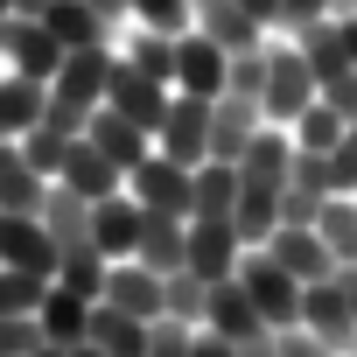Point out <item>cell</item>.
Listing matches in <instances>:
<instances>
[{"label": "cell", "instance_id": "cell-1", "mask_svg": "<svg viewBox=\"0 0 357 357\" xmlns=\"http://www.w3.org/2000/svg\"><path fill=\"white\" fill-rule=\"evenodd\" d=\"M112 63H119V43H91V50H70L63 70L50 77V126L63 133H84V119L105 105V84H112Z\"/></svg>", "mask_w": 357, "mask_h": 357}, {"label": "cell", "instance_id": "cell-2", "mask_svg": "<svg viewBox=\"0 0 357 357\" xmlns=\"http://www.w3.org/2000/svg\"><path fill=\"white\" fill-rule=\"evenodd\" d=\"M315 98H322V77H315V63L301 56V43H294V36H266V77H259V112H266V126H294Z\"/></svg>", "mask_w": 357, "mask_h": 357}, {"label": "cell", "instance_id": "cell-3", "mask_svg": "<svg viewBox=\"0 0 357 357\" xmlns=\"http://www.w3.org/2000/svg\"><path fill=\"white\" fill-rule=\"evenodd\" d=\"M238 287L252 294V308L266 315V329H294V322H301V280H294L266 245H245V259H238Z\"/></svg>", "mask_w": 357, "mask_h": 357}, {"label": "cell", "instance_id": "cell-4", "mask_svg": "<svg viewBox=\"0 0 357 357\" xmlns=\"http://www.w3.org/2000/svg\"><path fill=\"white\" fill-rule=\"evenodd\" d=\"M126 190H133V204L140 211H161V218H190V204H197V168H183V161H168L161 147L126 175Z\"/></svg>", "mask_w": 357, "mask_h": 357}, {"label": "cell", "instance_id": "cell-5", "mask_svg": "<svg viewBox=\"0 0 357 357\" xmlns=\"http://www.w3.org/2000/svg\"><path fill=\"white\" fill-rule=\"evenodd\" d=\"M175 91L183 98H225L231 91V50L211 43L204 29L175 36Z\"/></svg>", "mask_w": 357, "mask_h": 357}, {"label": "cell", "instance_id": "cell-6", "mask_svg": "<svg viewBox=\"0 0 357 357\" xmlns=\"http://www.w3.org/2000/svg\"><path fill=\"white\" fill-rule=\"evenodd\" d=\"M154 147L168 161H183V168H204L211 161V98H183V91H175L168 112H161V126H154Z\"/></svg>", "mask_w": 357, "mask_h": 357}, {"label": "cell", "instance_id": "cell-7", "mask_svg": "<svg viewBox=\"0 0 357 357\" xmlns=\"http://www.w3.org/2000/svg\"><path fill=\"white\" fill-rule=\"evenodd\" d=\"M63 43L43 29V15H8V36H0V70H22V77H56L63 70Z\"/></svg>", "mask_w": 357, "mask_h": 357}, {"label": "cell", "instance_id": "cell-8", "mask_svg": "<svg viewBox=\"0 0 357 357\" xmlns=\"http://www.w3.org/2000/svg\"><path fill=\"white\" fill-rule=\"evenodd\" d=\"M98 301H105V308H119V315L154 322V315H168V280H161L154 266H140V259H112V266H105Z\"/></svg>", "mask_w": 357, "mask_h": 357}, {"label": "cell", "instance_id": "cell-9", "mask_svg": "<svg viewBox=\"0 0 357 357\" xmlns=\"http://www.w3.org/2000/svg\"><path fill=\"white\" fill-rule=\"evenodd\" d=\"M301 329H308V336H322L336 357H350V350H357V315H350V301H343L336 273L301 287Z\"/></svg>", "mask_w": 357, "mask_h": 357}, {"label": "cell", "instance_id": "cell-10", "mask_svg": "<svg viewBox=\"0 0 357 357\" xmlns=\"http://www.w3.org/2000/svg\"><path fill=\"white\" fill-rule=\"evenodd\" d=\"M168 98H175V84H161V77H147V70H133L126 56L112 63V84H105V105L119 112V119H133V126H161V112H168Z\"/></svg>", "mask_w": 357, "mask_h": 357}, {"label": "cell", "instance_id": "cell-11", "mask_svg": "<svg viewBox=\"0 0 357 357\" xmlns=\"http://www.w3.org/2000/svg\"><path fill=\"white\" fill-rule=\"evenodd\" d=\"M56 238L43 231V218H15V211H0V266H15V273H36V280H56Z\"/></svg>", "mask_w": 357, "mask_h": 357}, {"label": "cell", "instance_id": "cell-12", "mask_svg": "<svg viewBox=\"0 0 357 357\" xmlns=\"http://www.w3.org/2000/svg\"><path fill=\"white\" fill-rule=\"evenodd\" d=\"M245 259V238L231 218H190V273L197 280H231Z\"/></svg>", "mask_w": 357, "mask_h": 357}, {"label": "cell", "instance_id": "cell-13", "mask_svg": "<svg viewBox=\"0 0 357 357\" xmlns=\"http://www.w3.org/2000/svg\"><path fill=\"white\" fill-rule=\"evenodd\" d=\"M140 231H147V211L133 204V190H112L105 204H91V245L105 259H133L140 252Z\"/></svg>", "mask_w": 357, "mask_h": 357}, {"label": "cell", "instance_id": "cell-14", "mask_svg": "<svg viewBox=\"0 0 357 357\" xmlns=\"http://www.w3.org/2000/svg\"><path fill=\"white\" fill-rule=\"evenodd\" d=\"M259 126H266L259 98H245V91L211 98V161H238V154L252 147V133H259Z\"/></svg>", "mask_w": 357, "mask_h": 357}, {"label": "cell", "instance_id": "cell-15", "mask_svg": "<svg viewBox=\"0 0 357 357\" xmlns=\"http://www.w3.org/2000/svg\"><path fill=\"white\" fill-rule=\"evenodd\" d=\"M84 140H91V147H98L119 175H133V168L154 154V133H147V126H133V119H119L112 105H98V112L84 119Z\"/></svg>", "mask_w": 357, "mask_h": 357}, {"label": "cell", "instance_id": "cell-16", "mask_svg": "<svg viewBox=\"0 0 357 357\" xmlns=\"http://www.w3.org/2000/svg\"><path fill=\"white\" fill-rule=\"evenodd\" d=\"M204 329H218L225 343H259V336H273V329H266V315L252 308V294L238 287V273H231V280H211V308H204Z\"/></svg>", "mask_w": 357, "mask_h": 357}, {"label": "cell", "instance_id": "cell-17", "mask_svg": "<svg viewBox=\"0 0 357 357\" xmlns=\"http://www.w3.org/2000/svg\"><path fill=\"white\" fill-rule=\"evenodd\" d=\"M56 183H63L70 197H84V204H105L112 190H126V175H119V168H112V161H105V154H98V147L77 133V140L63 147V168H56Z\"/></svg>", "mask_w": 357, "mask_h": 357}, {"label": "cell", "instance_id": "cell-18", "mask_svg": "<svg viewBox=\"0 0 357 357\" xmlns=\"http://www.w3.org/2000/svg\"><path fill=\"white\" fill-rule=\"evenodd\" d=\"M50 112V84L22 77V70H0V140H29Z\"/></svg>", "mask_w": 357, "mask_h": 357}, {"label": "cell", "instance_id": "cell-19", "mask_svg": "<svg viewBox=\"0 0 357 357\" xmlns=\"http://www.w3.org/2000/svg\"><path fill=\"white\" fill-rule=\"evenodd\" d=\"M266 252H273V259H280L301 287L336 273V259H329V245H322V231H315V225H280V231L266 238Z\"/></svg>", "mask_w": 357, "mask_h": 357}, {"label": "cell", "instance_id": "cell-20", "mask_svg": "<svg viewBox=\"0 0 357 357\" xmlns=\"http://www.w3.org/2000/svg\"><path fill=\"white\" fill-rule=\"evenodd\" d=\"M50 197V175L15 147V140H0V211H15V218H36Z\"/></svg>", "mask_w": 357, "mask_h": 357}, {"label": "cell", "instance_id": "cell-21", "mask_svg": "<svg viewBox=\"0 0 357 357\" xmlns=\"http://www.w3.org/2000/svg\"><path fill=\"white\" fill-rule=\"evenodd\" d=\"M91 308H98V301H84V294H70V287L50 280V287H43V308H36L43 343H63V350L84 343V336H91Z\"/></svg>", "mask_w": 357, "mask_h": 357}, {"label": "cell", "instance_id": "cell-22", "mask_svg": "<svg viewBox=\"0 0 357 357\" xmlns=\"http://www.w3.org/2000/svg\"><path fill=\"white\" fill-rule=\"evenodd\" d=\"M238 175H245V183H266V190H287V175H294V133L287 126H259L252 147L238 154Z\"/></svg>", "mask_w": 357, "mask_h": 357}, {"label": "cell", "instance_id": "cell-23", "mask_svg": "<svg viewBox=\"0 0 357 357\" xmlns=\"http://www.w3.org/2000/svg\"><path fill=\"white\" fill-rule=\"evenodd\" d=\"M43 29L63 43V50H91V43H119V29L91 8V0H50L43 8Z\"/></svg>", "mask_w": 357, "mask_h": 357}, {"label": "cell", "instance_id": "cell-24", "mask_svg": "<svg viewBox=\"0 0 357 357\" xmlns=\"http://www.w3.org/2000/svg\"><path fill=\"white\" fill-rule=\"evenodd\" d=\"M133 259L154 266V273H183V266H190V218L147 211V231H140V252H133Z\"/></svg>", "mask_w": 357, "mask_h": 357}, {"label": "cell", "instance_id": "cell-25", "mask_svg": "<svg viewBox=\"0 0 357 357\" xmlns=\"http://www.w3.org/2000/svg\"><path fill=\"white\" fill-rule=\"evenodd\" d=\"M36 218H43V231L56 238V252H70V245H84V238H91V204H84V197H70L63 183H50V197H43V211H36Z\"/></svg>", "mask_w": 357, "mask_h": 357}, {"label": "cell", "instance_id": "cell-26", "mask_svg": "<svg viewBox=\"0 0 357 357\" xmlns=\"http://www.w3.org/2000/svg\"><path fill=\"white\" fill-rule=\"evenodd\" d=\"M91 343H98L105 357H147V322L98 301V308H91Z\"/></svg>", "mask_w": 357, "mask_h": 357}, {"label": "cell", "instance_id": "cell-27", "mask_svg": "<svg viewBox=\"0 0 357 357\" xmlns=\"http://www.w3.org/2000/svg\"><path fill=\"white\" fill-rule=\"evenodd\" d=\"M119 56L161 84H175V36H154V29H119Z\"/></svg>", "mask_w": 357, "mask_h": 357}, {"label": "cell", "instance_id": "cell-28", "mask_svg": "<svg viewBox=\"0 0 357 357\" xmlns=\"http://www.w3.org/2000/svg\"><path fill=\"white\" fill-rule=\"evenodd\" d=\"M231 204H238V161H204L190 218H231Z\"/></svg>", "mask_w": 357, "mask_h": 357}, {"label": "cell", "instance_id": "cell-29", "mask_svg": "<svg viewBox=\"0 0 357 357\" xmlns=\"http://www.w3.org/2000/svg\"><path fill=\"white\" fill-rule=\"evenodd\" d=\"M315 231H322L329 259H336V266H350V259H357V197H322Z\"/></svg>", "mask_w": 357, "mask_h": 357}, {"label": "cell", "instance_id": "cell-30", "mask_svg": "<svg viewBox=\"0 0 357 357\" xmlns=\"http://www.w3.org/2000/svg\"><path fill=\"white\" fill-rule=\"evenodd\" d=\"M126 29L190 36V29H197V0H126Z\"/></svg>", "mask_w": 357, "mask_h": 357}, {"label": "cell", "instance_id": "cell-31", "mask_svg": "<svg viewBox=\"0 0 357 357\" xmlns=\"http://www.w3.org/2000/svg\"><path fill=\"white\" fill-rule=\"evenodd\" d=\"M105 252L84 238V245H70L63 259H56V287H70V294H84V301H98V287H105Z\"/></svg>", "mask_w": 357, "mask_h": 357}, {"label": "cell", "instance_id": "cell-32", "mask_svg": "<svg viewBox=\"0 0 357 357\" xmlns=\"http://www.w3.org/2000/svg\"><path fill=\"white\" fill-rule=\"evenodd\" d=\"M343 126H350V119H336V112L315 98V105H308V112H301L287 133H294V154H329V147L343 140Z\"/></svg>", "mask_w": 357, "mask_h": 357}, {"label": "cell", "instance_id": "cell-33", "mask_svg": "<svg viewBox=\"0 0 357 357\" xmlns=\"http://www.w3.org/2000/svg\"><path fill=\"white\" fill-rule=\"evenodd\" d=\"M161 280H168V315L204 322V308H211V280H197L190 266H183V273H161Z\"/></svg>", "mask_w": 357, "mask_h": 357}, {"label": "cell", "instance_id": "cell-34", "mask_svg": "<svg viewBox=\"0 0 357 357\" xmlns=\"http://www.w3.org/2000/svg\"><path fill=\"white\" fill-rule=\"evenodd\" d=\"M197 329H204V322H183V315H154V322H147V357H190Z\"/></svg>", "mask_w": 357, "mask_h": 357}, {"label": "cell", "instance_id": "cell-35", "mask_svg": "<svg viewBox=\"0 0 357 357\" xmlns=\"http://www.w3.org/2000/svg\"><path fill=\"white\" fill-rule=\"evenodd\" d=\"M70 140H77V133H63V126H50V119H43V126H36L29 140H15V147H22L43 175H50V183H56V168H63V147H70Z\"/></svg>", "mask_w": 357, "mask_h": 357}, {"label": "cell", "instance_id": "cell-36", "mask_svg": "<svg viewBox=\"0 0 357 357\" xmlns=\"http://www.w3.org/2000/svg\"><path fill=\"white\" fill-rule=\"evenodd\" d=\"M43 287H50V280L0 266V315H36V308H43Z\"/></svg>", "mask_w": 357, "mask_h": 357}, {"label": "cell", "instance_id": "cell-37", "mask_svg": "<svg viewBox=\"0 0 357 357\" xmlns=\"http://www.w3.org/2000/svg\"><path fill=\"white\" fill-rule=\"evenodd\" d=\"M329 190L336 197H357V126H343V140L329 147Z\"/></svg>", "mask_w": 357, "mask_h": 357}, {"label": "cell", "instance_id": "cell-38", "mask_svg": "<svg viewBox=\"0 0 357 357\" xmlns=\"http://www.w3.org/2000/svg\"><path fill=\"white\" fill-rule=\"evenodd\" d=\"M36 350H43L36 315H0V357H36Z\"/></svg>", "mask_w": 357, "mask_h": 357}, {"label": "cell", "instance_id": "cell-39", "mask_svg": "<svg viewBox=\"0 0 357 357\" xmlns=\"http://www.w3.org/2000/svg\"><path fill=\"white\" fill-rule=\"evenodd\" d=\"M322 218V190H308V183H294L287 175V190H280V225H315Z\"/></svg>", "mask_w": 357, "mask_h": 357}, {"label": "cell", "instance_id": "cell-40", "mask_svg": "<svg viewBox=\"0 0 357 357\" xmlns=\"http://www.w3.org/2000/svg\"><path fill=\"white\" fill-rule=\"evenodd\" d=\"M322 105H329L336 119H350V126H357V70H336V77L322 84Z\"/></svg>", "mask_w": 357, "mask_h": 357}, {"label": "cell", "instance_id": "cell-41", "mask_svg": "<svg viewBox=\"0 0 357 357\" xmlns=\"http://www.w3.org/2000/svg\"><path fill=\"white\" fill-rule=\"evenodd\" d=\"M273 350H280V357H336V350H329L322 336H308L301 322H294V329H273Z\"/></svg>", "mask_w": 357, "mask_h": 357}, {"label": "cell", "instance_id": "cell-42", "mask_svg": "<svg viewBox=\"0 0 357 357\" xmlns=\"http://www.w3.org/2000/svg\"><path fill=\"white\" fill-rule=\"evenodd\" d=\"M190 357H238V343H225L218 329H197V343H190Z\"/></svg>", "mask_w": 357, "mask_h": 357}, {"label": "cell", "instance_id": "cell-43", "mask_svg": "<svg viewBox=\"0 0 357 357\" xmlns=\"http://www.w3.org/2000/svg\"><path fill=\"white\" fill-rule=\"evenodd\" d=\"M336 43H343V56H350V70H357V8L336 15Z\"/></svg>", "mask_w": 357, "mask_h": 357}, {"label": "cell", "instance_id": "cell-44", "mask_svg": "<svg viewBox=\"0 0 357 357\" xmlns=\"http://www.w3.org/2000/svg\"><path fill=\"white\" fill-rule=\"evenodd\" d=\"M336 287H343V301H350V315H357V259H350V266H336Z\"/></svg>", "mask_w": 357, "mask_h": 357}, {"label": "cell", "instance_id": "cell-45", "mask_svg": "<svg viewBox=\"0 0 357 357\" xmlns=\"http://www.w3.org/2000/svg\"><path fill=\"white\" fill-rule=\"evenodd\" d=\"M245 8H252V15L266 22V29H280V0H245Z\"/></svg>", "mask_w": 357, "mask_h": 357}, {"label": "cell", "instance_id": "cell-46", "mask_svg": "<svg viewBox=\"0 0 357 357\" xmlns=\"http://www.w3.org/2000/svg\"><path fill=\"white\" fill-rule=\"evenodd\" d=\"M91 8H98V15L112 22V29H126V0H91Z\"/></svg>", "mask_w": 357, "mask_h": 357}, {"label": "cell", "instance_id": "cell-47", "mask_svg": "<svg viewBox=\"0 0 357 357\" xmlns=\"http://www.w3.org/2000/svg\"><path fill=\"white\" fill-rule=\"evenodd\" d=\"M238 357H280V350H273V336H259V343H238Z\"/></svg>", "mask_w": 357, "mask_h": 357}, {"label": "cell", "instance_id": "cell-48", "mask_svg": "<svg viewBox=\"0 0 357 357\" xmlns=\"http://www.w3.org/2000/svg\"><path fill=\"white\" fill-rule=\"evenodd\" d=\"M63 357H105V350H98V343H91V336H84V343H70V350H63Z\"/></svg>", "mask_w": 357, "mask_h": 357}, {"label": "cell", "instance_id": "cell-49", "mask_svg": "<svg viewBox=\"0 0 357 357\" xmlns=\"http://www.w3.org/2000/svg\"><path fill=\"white\" fill-rule=\"evenodd\" d=\"M50 8V0H15V15H43Z\"/></svg>", "mask_w": 357, "mask_h": 357}, {"label": "cell", "instance_id": "cell-50", "mask_svg": "<svg viewBox=\"0 0 357 357\" xmlns=\"http://www.w3.org/2000/svg\"><path fill=\"white\" fill-rule=\"evenodd\" d=\"M36 357H63V343H43V350H36Z\"/></svg>", "mask_w": 357, "mask_h": 357}, {"label": "cell", "instance_id": "cell-51", "mask_svg": "<svg viewBox=\"0 0 357 357\" xmlns=\"http://www.w3.org/2000/svg\"><path fill=\"white\" fill-rule=\"evenodd\" d=\"M350 357H357V350H350Z\"/></svg>", "mask_w": 357, "mask_h": 357}]
</instances>
